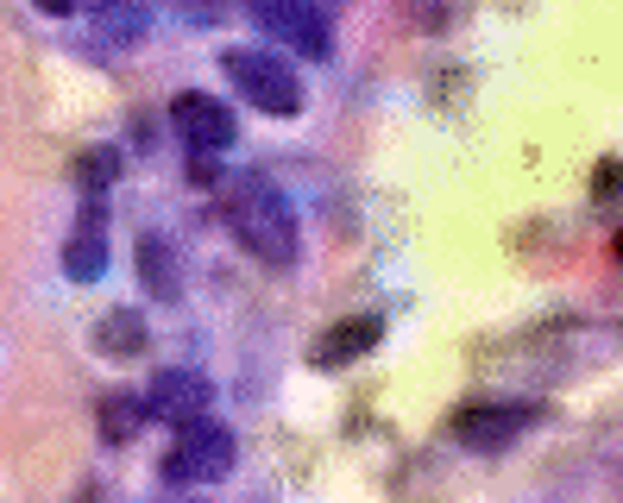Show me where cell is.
<instances>
[{
  "label": "cell",
  "mask_w": 623,
  "mask_h": 503,
  "mask_svg": "<svg viewBox=\"0 0 623 503\" xmlns=\"http://www.w3.org/2000/svg\"><path fill=\"white\" fill-rule=\"evenodd\" d=\"M171 126H176V138H183L190 152H227V145L239 138L234 107L215 101V95H202V89H183V95L171 101Z\"/></svg>",
  "instance_id": "5b68a950"
},
{
  "label": "cell",
  "mask_w": 623,
  "mask_h": 503,
  "mask_svg": "<svg viewBox=\"0 0 623 503\" xmlns=\"http://www.w3.org/2000/svg\"><path fill=\"white\" fill-rule=\"evenodd\" d=\"M221 70H227V82L239 89V101H253L258 114H272V120H296L303 114V76H296L277 51L234 44V51L221 58Z\"/></svg>",
  "instance_id": "7a4b0ae2"
},
{
  "label": "cell",
  "mask_w": 623,
  "mask_h": 503,
  "mask_svg": "<svg viewBox=\"0 0 623 503\" xmlns=\"http://www.w3.org/2000/svg\"><path fill=\"white\" fill-rule=\"evenodd\" d=\"M76 7H82V0H39V13H58V20H63V13H76Z\"/></svg>",
  "instance_id": "9a60e30c"
},
{
  "label": "cell",
  "mask_w": 623,
  "mask_h": 503,
  "mask_svg": "<svg viewBox=\"0 0 623 503\" xmlns=\"http://www.w3.org/2000/svg\"><path fill=\"white\" fill-rule=\"evenodd\" d=\"M108 271V233H101V202H82V227L63 239V277L70 284H95Z\"/></svg>",
  "instance_id": "ba28073f"
},
{
  "label": "cell",
  "mask_w": 623,
  "mask_h": 503,
  "mask_svg": "<svg viewBox=\"0 0 623 503\" xmlns=\"http://www.w3.org/2000/svg\"><path fill=\"white\" fill-rule=\"evenodd\" d=\"M246 13L258 20L265 39L290 44V51H309L315 63L334 51V25H328V13H321L315 0H246Z\"/></svg>",
  "instance_id": "277c9868"
},
{
  "label": "cell",
  "mask_w": 623,
  "mask_h": 503,
  "mask_svg": "<svg viewBox=\"0 0 623 503\" xmlns=\"http://www.w3.org/2000/svg\"><path fill=\"white\" fill-rule=\"evenodd\" d=\"M208 403H215L208 378L202 371H176V366L157 371L152 390H145V415H164V422H202Z\"/></svg>",
  "instance_id": "52a82bcc"
},
{
  "label": "cell",
  "mask_w": 623,
  "mask_h": 503,
  "mask_svg": "<svg viewBox=\"0 0 623 503\" xmlns=\"http://www.w3.org/2000/svg\"><path fill=\"white\" fill-rule=\"evenodd\" d=\"M139 428H145V397H133V390L101 397V434L108 441H133Z\"/></svg>",
  "instance_id": "4fadbf2b"
},
{
  "label": "cell",
  "mask_w": 623,
  "mask_h": 503,
  "mask_svg": "<svg viewBox=\"0 0 623 503\" xmlns=\"http://www.w3.org/2000/svg\"><path fill=\"white\" fill-rule=\"evenodd\" d=\"M120 176V152H108V145H89V152L76 157V189L89 195V202H101V195L114 189Z\"/></svg>",
  "instance_id": "5bb4252c"
},
{
  "label": "cell",
  "mask_w": 623,
  "mask_h": 503,
  "mask_svg": "<svg viewBox=\"0 0 623 503\" xmlns=\"http://www.w3.org/2000/svg\"><path fill=\"white\" fill-rule=\"evenodd\" d=\"M221 214H227L234 239L253 252L258 265H272V271H290V265H296V252H303L296 208L284 202V189H277L272 176H258V171L234 176L227 195H221Z\"/></svg>",
  "instance_id": "6da1fadb"
},
{
  "label": "cell",
  "mask_w": 623,
  "mask_h": 503,
  "mask_svg": "<svg viewBox=\"0 0 623 503\" xmlns=\"http://www.w3.org/2000/svg\"><path fill=\"white\" fill-rule=\"evenodd\" d=\"M378 333H385V321H378V315H347V321H334V328L315 340V366H321V371L353 366L359 352L378 347Z\"/></svg>",
  "instance_id": "9c48e42d"
},
{
  "label": "cell",
  "mask_w": 623,
  "mask_h": 503,
  "mask_svg": "<svg viewBox=\"0 0 623 503\" xmlns=\"http://www.w3.org/2000/svg\"><path fill=\"white\" fill-rule=\"evenodd\" d=\"M139 284L152 302H176L183 296V258L164 233H139Z\"/></svg>",
  "instance_id": "30bf717a"
},
{
  "label": "cell",
  "mask_w": 623,
  "mask_h": 503,
  "mask_svg": "<svg viewBox=\"0 0 623 503\" xmlns=\"http://www.w3.org/2000/svg\"><path fill=\"white\" fill-rule=\"evenodd\" d=\"M89 32H95V44H108V51H133V44L152 32V7H145V0H101Z\"/></svg>",
  "instance_id": "8fae6325"
},
{
  "label": "cell",
  "mask_w": 623,
  "mask_h": 503,
  "mask_svg": "<svg viewBox=\"0 0 623 503\" xmlns=\"http://www.w3.org/2000/svg\"><path fill=\"white\" fill-rule=\"evenodd\" d=\"M535 415H542L535 403H467L453 415V434H460L472 453H504L517 434L535 428Z\"/></svg>",
  "instance_id": "8992f818"
},
{
  "label": "cell",
  "mask_w": 623,
  "mask_h": 503,
  "mask_svg": "<svg viewBox=\"0 0 623 503\" xmlns=\"http://www.w3.org/2000/svg\"><path fill=\"white\" fill-rule=\"evenodd\" d=\"M95 347L108 359H139V352L152 347V333H145V315L139 309H108L95 321Z\"/></svg>",
  "instance_id": "7c38bea8"
},
{
  "label": "cell",
  "mask_w": 623,
  "mask_h": 503,
  "mask_svg": "<svg viewBox=\"0 0 623 503\" xmlns=\"http://www.w3.org/2000/svg\"><path fill=\"white\" fill-rule=\"evenodd\" d=\"M239 460V441H234V428H221V422H183V434H176V446L164 453V479L171 484H215L227 479Z\"/></svg>",
  "instance_id": "3957f363"
}]
</instances>
